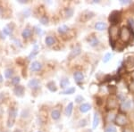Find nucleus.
Instances as JSON below:
<instances>
[{
  "label": "nucleus",
  "instance_id": "nucleus-1",
  "mask_svg": "<svg viewBox=\"0 0 134 132\" xmlns=\"http://www.w3.org/2000/svg\"><path fill=\"white\" fill-rule=\"evenodd\" d=\"M131 30H130L129 28L127 27H123L120 30V38L123 41V42H128L130 40V38H131Z\"/></svg>",
  "mask_w": 134,
  "mask_h": 132
},
{
  "label": "nucleus",
  "instance_id": "nucleus-2",
  "mask_svg": "<svg viewBox=\"0 0 134 132\" xmlns=\"http://www.w3.org/2000/svg\"><path fill=\"white\" fill-rule=\"evenodd\" d=\"M16 115H17V110L14 109V108H12V109L9 111V119H8V124H7L9 128H11L13 126Z\"/></svg>",
  "mask_w": 134,
  "mask_h": 132
},
{
  "label": "nucleus",
  "instance_id": "nucleus-3",
  "mask_svg": "<svg viewBox=\"0 0 134 132\" xmlns=\"http://www.w3.org/2000/svg\"><path fill=\"white\" fill-rule=\"evenodd\" d=\"M120 12L114 11L110 14L109 16V22L113 24V26H115V24H117L119 22V19H120Z\"/></svg>",
  "mask_w": 134,
  "mask_h": 132
},
{
  "label": "nucleus",
  "instance_id": "nucleus-4",
  "mask_svg": "<svg viewBox=\"0 0 134 132\" xmlns=\"http://www.w3.org/2000/svg\"><path fill=\"white\" fill-rule=\"evenodd\" d=\"M106 106L109 109H114L118 106V101H117V98L114 97V96H110L109 98L107 99V104Z\"/></svg>",
  "mask_w": 134,
  "mask_h": 132
},
{
  "label": "nucleus",
  "instance_id": "nucleus-5",
  "mask_svg": "<svg viewBox=\"0 0 134 132\" xmlns=\"http://www.w3.org/2000/svg\"><path fill=\"white\" fill-rule=\"evenodd\" d=\"M115 122L117 125L123 126L127 123V118H126L124 115H123V114H118V115L115 117Z\"/></svg>",
  "mask_w": 134,
  "mask_h": 132
},
{
  "label": "nucleus",
  "instance_id": "nucleus-6",
  "mask_svg": "<svg viewBox=\"0 0 134 132\" xmlns=\"http://www.w3.org/2000/svg\"><path fill=\"white\" fill-rule=\"evenodd\" d=\"M116 37H118V29L116 26H112L110 29V39L114 40Z\"/></svg>",
  "mask_w": 134,
  "mask_h": 132
},
{
  "label": "nucleus",
  "instance_id": "nucleus-7",
  "mask_svg": "<svg viewBox=\"0 0 134 132\" xmlns=\"http://www.w3.org/2000/svg\"><path fill=\"white\" fill-rule=\"evenodd\" d=\"M41 68H42V64L38 61H35L31 64V70L32 72H38L39 70H41Z\"/></svg>",
  "mask_w": 134,
  "mask_h": 132
},
{
  "label": "nucleus",
  "instance_id": "nucleus-8",
  "mask_svg": "<svg viewBox=\"0 0 134 132\" xmlns=\"http://www.w3.org/2000/svg\"><path fill=\"white\" fill-rule=\"evenodd\" d=\"M73 79L77 83H80L81 81H83V79H84V75H83L82 72H75L73 73Z\"/></svg>",
  "mask_w": 134,
  "mask_h": 132
},
{
  "label": "nucleus",
  "instance_id": "nucleus-9",
  "mask_svg": "<svg viewBox=\"0 0 134 132\" xmlns=\"http://www.w3.org/2000/svg\"><path fill=\"white\" fill-rule=\"evenodd\" d=\"M13 93L17 96H22L24 94V87L22 86H16L13 89Z\"/></svg>",
  "mask_w": 134,
  "mask_h": 132
},
{
  "label": "nucleus",
  "instance_id": "nucleus-10",
  "mask_svg": "<svg viewBox=\"0 0 134 132\" xmlns=\"http://www.w3.org/2000/svg\"><path fill=\"white\" fill-rule=\"evenodd\" d=\"M121 108H122V110H123V111H128V110H130L132 108V101L129 100V99L123 101V103H122V105H121Z\"/></svg>",
  "mask_w": 134,
  "mask_h": 132
},
{
  "label": "nucleus",
  "instance_id": "nucleus-11",
  "mask_svg": "<svg viewBox=\"0 0 134 132\" xmlns=\"http://www.w3.org/2000/svg\"><path fill=\"white\" fill-rule=\"evenodd\" d=\"M107 28V25L105 23H103V22H98L95 24V29L97 30H99V31H102V30H105Z\"/></svg>",
  "mask_w": 134,
  "mask_h": 132
},
{
  "label": "nucleus",
  "instance_id": "nucleus-12",
  "mask_svg": "<svg viewBox=\"0 0 134 132\" xmlns=\"http://www.w3.org/2000/svg\"><path fill=\"white\" fill-rule=\"evenodd\" d=\"M39 80L37 79H32L28 82V87H31V88H36L38 87V85H39Z\"/></svg>",
  "mask_w": 134,
  "mask_h": 132
},
{
  "label": "nucleus",
  "instance_id": "nucleus-13",
  "mask_svg": "<svg viewBox=\"0 0 134 132\" xmlns=\"http://www.w3.org/2000/svg\"><path fill=\"white\" fill-rule=\"evenodd\" d=\"M80 52H81V49H80V47H75L73 48V49L71 51V54H70V59H71L72 57H75V56H77L78 54H80Z\"/></svg>",
  "mask_w": 134,
  "mask_h": 132
},
{
  "label": "nucleus",
  "instance_id": "nucleus-14",
  "mask_svg": "<svg viewBox=\"0 0 134 132\" xmlns=\"http://www.w3.org/2000/svg\"><path fill=\"white\" fill-rule=\"evenodd\" d=\"M125 65L128 68H132L134 66V57L133 56H128L125 60Z\"/></svg>",
  "mask_w": 134,
  "mask_h": 132
},
{
  "label": "nucleus",
  "instance_id": "nucleus-15",
  "mask_svg": "<svg viewBox=\"0 0 134 132\" xmlns=\"http://www.w3.org/2000/svg\"><path fill=\"white\" fill-rule=\"evenodd\" d=\"M90 109H91V105H89V104H87V103L82 104V105L80 106V111L82 112V113H85V112H89Z\"/></svg>",
  "mask_w": 134,
  "mask_h": 132
},
{
  "label": "nucleus",
  "instance_id": "nucleus-16",
  "mask_svg": "<svg viewBox=\"0 0 134 132\" xmlns=\"http://www.w3.org/2000/svg\"><path fill=\"white\" fill-rule=\"evenodd\" d=\"M45 43H46V45L47 47H51V46H53L56 43V39L51 36H47L45 38Z\"/></svg>",
  "mask_w": 134,
  "mask_h": 132
},
{
  "label": "nucleus",
  "instance_id": "nucleus-17",
  "mask_svg": "<svg viewBox=\"0 0 134 132\" xmlns=\"http://www.w3.org/2000/svg\"><path fill=\"white\" fill-rule=\"evenodd\" d=\"M99 124V114L98 112L94 113V118H93V123H92V127L93 129H96Z\"/></svg>",
  "mask_w": 134,
  "mask_h": 132
},
{
  "label": "nucleus",
  "instance_id": "nucleus-18",
  "mask_svg": "<svg viewBox=\"0 0 134 132\" xmlns=\"http://www.w3.org/2000/svg\"><path fill=\"white\" fill-rule=\"evenodd\" d=\"M72 109H73V104L72 103H69L67 105L66 108H65V115L66 116H71V112H72Z\"/></svg>",
  "mask_w": 134,
  "mask_h": 132
},
{
  "label": "nucleus",
  "instance_id": "nucleus-19",
  "mask_svg": "<svg viewBox=\"0 0 134 132\" xmlns=\"http://www.w3.org/2000/svg\"><path fill=\"white\" fill-rule=\"evenodd\" d=\"M31 34H32V31H31V29L30 28H25L22 32V36L24 38H28L31 36Z\"/></svg>",
  "mask_w": 134,
  "mask_h": 132
},
{
  "label": "nucleus",
  "instance_id": "nucleus-20",
  "mask_svg": "<svg viewBox=\"0 0 134 132\" xmlns=\"http://www.w3.org/2000/svg\"><path fill=\"white\" fill-rule=\"evenodd\" d=\"M89 43L91 47H96V46L98 45L99 40H98V38L97 37H90L89 38Z\"/></svg>",
  "mask_w": 134,
  "mask_h": 132
},
{
  "label": "nucleus",
  "instance_id": "nucleus-21",
  "mask_svg": "<svg viewBox=\"0 0 134 132\" xmlns=\"http://www.w3.org/2000/svg\"><path fill=\"white\" fill-rule=\"evenodd\" d=\"M93 16H94V14L92 13V12H89V11L84 12V13L82 14V15H81V20H83L84 17H86V18H85V21H84V22H86V21L91 19Z\"/></svg>",
  "mask_w": 134,
  "mask_h": 132
},
{
  "label": "nucleus",
  "instance_id": "nucleus-22",
  "mask_svg": "<svg viewBox=\"0 0 134 132\" xmlns=\"http://www.w3.org/2000/svg\"><path fill=\"white\" fill-rule=\"evenodd\" d=\"M47 87L51 92H56V90H57V87H56V83L54 82V81H50V82L47 83Z\"/></svg>",
  "mask_w": 134,
  "mask_h": 132
},
{
  "label": "nucleus",
  "instance_id": "nucleus-23",
  "mask_svg": "<svg viewBox=\"0 0 134 132\" xmlns=\"http://www.w3.org/2000/svg\"><path fill=\"white\" fill-rule=\"evenodd\" d=\"M61 116V112L59 110H53L51 112V117L54 120H58Z\"/></svg>",
  "mask_w": 134,
  "mask_h": 132
},
{
  "label": "nucleus",
  "instance_id": "nucleus-24",
  "mask_svg": "<svg viewBox=\"0 0 134 132\" xmlns=\"http://www.w3.org/2000/svg\"><path fill=\"white\" fill-rule=\"evenodd\" d=\"M69 84H70V81H69V79L68 78H63L60 81V86H61V87H63V88L66 87Z\"/></svg>",
  "mask_w": 134,
  "mask_h": 132
},
{
  "label": "nucleus",
  "instance_id": "nucleus-25",
  "mask_svg": "<svg viewBox=\"0 0 134 132\" xmlns=\"http://www.w3.org/2000/svg\"><path fill=\"white\" fill-rule=\"evenodd\" d=\"M74 92H75V87H69V88H67V89L64 90V91H62L60 94H62V95H71V94H73Z\"/></svg>",
  "mask_w": 134,
  "mask_h": 132
},
{
  "label": "nucleus",
  "instance_id": "nucleus-26",
  "mask_svg": "<svg viewBox=\"0 0 134 132\" xmlns=\"http://www.w3.org/2000/svg\"><path fill=\"white\" fill-rule=\"evenodd\" d=\"M13 74V70L11 69V68H8L4 71V77L6 79H10Z\"/></svg>",
  "mask_w": 134,
  "mask_h": 132
},
{
  "label": "nucleus",
  "instance_id": "nucleus-27",
  "mask_svg": "<svg viewBox=\"0 0 134 132\" xmlns=\"http://www.w3.org/2000/svg\"><path fill=\"white\" fill-rule=\"evenodd\" d=\"M68 30H69V28H68V26H66V25H62V26H60V27L58 28V32L61 34L66 33Z\"/></svg>",
  "mask_w": 134,
  "mask_h": 132
},
{
  "label": "nucleus",
  "instance_id": "nucleus-28",
  "mask_svg": "<svg viewBox=\"0 0 134 132\" xmlns=\"http://www.w3.org/2000/svg\"><path fill=\"white\" fill-rule=\"evenodd\" d=\"M113 57V54L112 53H106V54L104 55V58H103V62L105 63H108L110 60H111V58Z\"/></svg>",
  "mask_w": 134,
  "mask_h": 132
},
{
  "label": "nucleus",
  "instance_id": "nucleus-29",
  "mask_svg": "<svg viewBox=\"0 0 134 132\" xmlns=\"http://www.w3.org/2000/svg\"><path fill=\"white\" fill-rule=\"evenodd\" d=\"M105 132H117L116 130V128L113 125H108L105 127Z\"/></svg>",
  "mask_w": 134,
  "mask_h": 132
},
{
  "label": "nucleus",
  "instance_id": "nucleus-30",
  "mask_svg": "<svg viewBox=\"0 0 134 132\" xmlns=\"http://www.w3.org/2000/svg\"><path fill=\"white\" fill-rule=\"evenodd\" d=\"M65 15L67 18H71L73 15V9L72 8H66L65 9Z\"/></svg>",
  "mask_w": 134,
  "mask_h": 132
},
{
  "label": "nucleus",
  "instance_id": "nucleus-31",
  "mask_svg": "<svg viewBox=\"0 0 134 132\" xmlns=\"http://www.w3.org/2000/svg\"><path fill=\"white\" fill-rule=\"evenodd\" d=\"M39 21H40V23L43 25H47V23H48V18H47V16H42Z\"/></svg>",
  "mask_w": 134,
  "mask_h": 132
},
{
  "label": "nucleus",
  "instance_id": "nucleus-32",
  "mask_svg": "<svg viewBox=\"0 0 134 132\" xmlns=\"http://www.w3.org/2000/svg\"><path fill=\"white\" fill-rule=\"evenodd\" d=\"M20 77H14V78L12 79V84H13V85H16L18 86V84H19V82H20Z\"/></svg>",
  "mask_w": 134,
  "mask_h": 132
},
{
  "label": "nucleus",
  "instance_id": "nucleus-33",
  "mask_svg": "<svg viewBox=\"0 0 134 132\" xmlns=\"http://www.w3.org/2000/svg\"><path fill=\"white\" fill-rule=\"evenodd\" d=\"M38 50H33V51H32V52L31 53V54H30V55L28 56V59H29V60H31V58L35 57L36 54H38Z\"/></svg>",
  "mask_w": 134,
  "mask_h": 132
},
{
  "label": "nucleus",
  "instance_id": "nucleus-34",
  "mask_svg": "<svg viewBox=\"0 0 134 132\" xmlns=\"http://www.w3.org/2000/svg\"><path fill=\"white\" fill-rule=\"evenodd\" d=\"M83 101H84V98L82 97V96H77L75 97V102H76V103L80 104V103H81V102H83Z\"/></svg>",
  "mask_w": 134,
  "mask_h": 132
},
{
  "label": "nucleus",
  "instance_id": "nucleus-35",
  "mask_svg": "<svg viewBox=\"0 0 134 132\" xmlns=\"http://www.w3.org/2000/svg\"><path fill=\"white\" fill-rule=\"evenodd\" d=\"M3 33H4V35H10L12 33V29H9L7 27H5L3 29Z\"/></svg>",
  "mask_w": 134,
  "mask_h": 132
},
{
  "label": "nucleus",
  "instance_id": "nucleus-36",
  "mask_svg": "<svg viewBox=\"0 0 134 132\" xmlns=\"http://www.w3.org/2000/svg\"><path fill=\"white\" fill-rule=\"evenodd\" d=\"M28 115H29V111H28V110H26V111H25V110H23V111L22 112V118H27V117H28Z\"/></svg>",
  "mask_w": 134,
  "mask_h": 132
},
{
  "label": "nucleus",
  "instance_id": "nucleus-37",
  "mask_svg": "<svg viewBox=\"0 0 134 132\" xmlns=\"http://www.w3.org/2000/svg\"><path fill=\"white\" fill-rule=\"evenodd\" d=\"M128 23H129V25L131 26V28H132V29H134V20L133 19H129L128 20Z\"/></svg>",
  "mask_w": 134,
  "mask_h": 132
},
{
  "label": "nucleus",
  "instance_id": "nucleus-38",
  "mask_svg": "<svg viewBox=\"0 0 134 132\" xmlns=\"http://www.w3.org/2000/svg\"><path fill=\"white\" fill-rule=\"evenodd\" d=\"M86 124H87V121H86L85 119H83V120H80V127H84Z\"/></svg>",
  "mask_w": 134,
  "mask_h": 132
},
{
  "label": "nucleus",
  "instance_id": "nucleus-39",
  "mask_svg": "<svg viewBox=\"0 0 134 132\" xmlns=\"http://www.w3.org/2000/svg\"><path fill=\"white\" fill-rule=\"evenodd\" d=\"M35 29H36V31H37V33H38V35H42V34H43V31H42V29H40V28L36 27Z\"/></svg>",
  "mask_w": 134,
  "mask_h": 132
},
{
  "label": "nucleus",
  "instance_id": "nucleus-40",
  "mask_svg": "<svg viewBox=\"0 0 134 132\" xmlns=\"http://www.w3.org/2000/svg\"><path fill=\"white\" fill-rule=\"evenodd\" d=\"M120 3L121 4H123V5H127V4H130V3H131V0H121Z\"/></svg>",
  "mask_w": 134,
  "mask_h": 132
},
{
  "label": "nucleus",
  "instance_id": "nucleus-41",
  "mask_svg": "<svg viewBox=\"0 0 134 132\" xmlns=\"http://www.w3.org/2000/svg\"><path fill=\"white\" fill-rule=\"evenodd\" d=\"M23 14H24V16L28 17V16H30V14H31V11H30L29 9H28V10H25V11L23 12Z\"/></svg>",
  "mask_w": 134,
  "mask_h": 132
},
{
  "label": "nucleus",
  "instance_id": "nucleus-42",
  "mask_svg": "<svg viewBox=\"0 0 134 132\" xmlns=\"http://www.w3.org/2000/svg\"><path fill=\"white\" fill-rule=\"evenodd\" d=\"M130 89H131V91H132V93H134V81L131 83V85H130Z\"/></svg>",
  "mask_w": 134,
  "mask_h": 132
},
{
  "label": "nucleus",
  "instance_id": "nucleus-43",
  "mask_svg": "<svg viewBox=\"0 0 134 132\" xmlns=\"http://www.w3.org/2000/svg\"><path fill=\"white\" fill-rule=\"evenodd\" d=\"M4 93H0V102H2V101L4 100Z\"/></svg>",
  "mask_w": 134,
  "mask_h": 132
},
{
  "label": "nucleus",
  "instance_id": "nucleus-44",
  "mask_svg": "<svg viewBox=\"0 0 134 132\" xmlns=\"http://www.w3.org/2000/svg\"><path fill=\"white\" fill-rule=\"evenodd\" d=\"M123 132H133V131H132V130H131V129H126V130H123Z\"/></svg>",
  "mask_w": 134,
  "mask_h": 132
},
{
  "label": "nucleus",
  "instance_id": "nucleus-45",
  "mask_svg": "<svg viewBox=\"0 0 134 132\" xmlns=\"http://www.w3.org/2000/svg\"><path fill=\"white\" fill-rule=\"evenodd\" d=\"M19 2H20V3H22V4H24V3H25V4H26V3H27V1H24V0H20V1H19Z\"/></svg>",
  "mask_w": 134,
  "mask_h": 132
},
{
  "label": "nucleus",
  "instance_id": "nucleus-46",
  "mask_svg": "<svg viewBox=\"0 0 134 132\" xmlns=\"http://www.w3.org/2000/svg\"><path fill=\"white\" fill-rule=\"evenodd\" d=\"M1 82H3V76L0 74V83H1Z\"/></svg>",
  "mask_w": 134,
  "mask_h": 132
},
{
  "label": "nucleus",
  "instance_id": "nucleus-47",
  "mask_svg": "<svg viewBox=\"0 0 134 132\" xmlns=\"http://www.w3.org/2000/svg\"><path fill=\"white\" fill-rule=\"evenodd\" d=\"M0 37H1V38H4L5 37H4V35H3V33H0Z\"/></svg>",
  "mask_w": 134,
  "mask_h": 132
},
{
  "label": "nucleus",
  "instance_id": "nucleus-48",
  "mask_svg": "<svg viewBox=\"0 0 134 132\" xmlns=\"http://www.w3.org/2000/svg\"><path fill=\"white\" fill-rule=\"evenodd\" d=\"M13 132H22V130H18V129H16V130H14Z\"/></svg>",
  "mask_w": 134,
  "mask_h": 132
},
{
  "label": "nucleus",
  "instance_id": "nucleus-49",
  "mask_svg": "<svg viewBox=\"0 0 134 132\" xmlns=\"http://www.w3.org/2000/svg\"><path fill=\"white\" fill-rule=\"evenodd\" d=\"M132 79H134V71H133V72H132Z\"/></svg>",
  "mask_w": 134,
  "mask_h": 132
},
{
  "label": "nucleus",
  "instance_id": "nucleus-50",
  "mask_svg": "<svg viewBox=\"0 0 134 132\" xmlns=\"http://www.w3.org/2000/svg\"><path fill=\"white\" fill-rule=\"evenodd\" d=\"M37 132H41V131H37Z\"/></svg>",
  "mask_w": 134,
  "mask_h": 132
}]
</instances>
